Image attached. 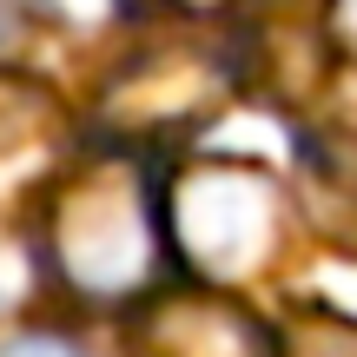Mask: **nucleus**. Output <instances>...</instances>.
Returning a JSON list of instances; mask_svg holds the SVG:
<instances>
[{"instance_id": "nucleus-1", "label": "nucleus", "mask_w": 357, "mask_h": 357, "mask_svg": "<svg viewBox=\"0 0 357 357\" xmlns=\"http://www.w3.org/2000/svg\"><path fill=\"white\" fill-rule=\"evenodd\" d=\"M0 357H79V351H66V344H53V337H20V344H7Z\"/></svg>"}]
</instances>
